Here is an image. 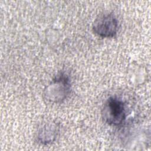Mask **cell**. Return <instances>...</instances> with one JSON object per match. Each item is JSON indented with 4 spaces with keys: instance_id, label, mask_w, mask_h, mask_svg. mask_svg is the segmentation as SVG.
<instances>
[{
    "instance_id": "cell-4",
    "label": "cell",
    "mask_w": 151,
    "mask_h": 151,
    "mask_svg": "<svg viewBox=\"0 0 151 151\" xmlns=\"http://www.w3.org/2000/svg\"><path fill=\"white\" fill-rule=\"evenodd\" d=\"M59 133V127L56 123L48 122L40 127L37 132V139L41 144L47 145L54 142Z\"/></svg>"
},
{
    "instance_id": "cell-1",
    "label": "cell",
    "mask_w": 151,
    "mask_h": 151,
    "mask_svg": "<svg viewBox=\"0 0 151 151\" xmlns=\"http://www.w3.org/2000/svg\"><path fill=\"white\" fill-rule=\"evenodd\" d=\"M101 114L103 119L107 124L114 126H119L124 122L126 117L125 104L117 97H110L104 103Z\"/></svg>"
},
{
    "instance_id": "cell-2",
    "label": "cell",
    "mask_w": 151,
    "mask_h": 151,
    "mask_svg": "<svg viewBox=\"0 0 151 151\" xmlns=\"http://www.w3.org/2000/svg\"><path fill=\"white\" fill-rule=\"evenodd\" d=\"M71 91L70 81L64 73H61L52 80L44 90L45 98L52 103H60L64 100Z\"/></svg>"
},
{
    "instance_id": "cell-3",
    "label": "cell",
    "mask_w": 151,
    "mask_h": 151,
    "mask_svg": "<svg viewBox=\"0 0 151 151\" xmlns=\"http://www.w3.org/2000/svg\"><path fill=\"white\" fill-rule=\"evenodd\" d=\"M93 32L102 38H111L116 35L119 30V21L111 13L99 15L92 26Z\"/></svg>"
}]
</instances>
